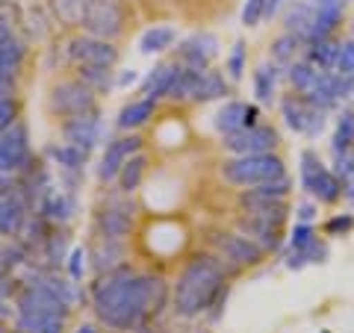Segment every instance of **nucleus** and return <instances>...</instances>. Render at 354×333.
Listing matches in <instances>:
<instances>
[{
    "label": "nucleus",
    "instance_id": "2eb2a0df",
    "mask_svg": "<svg viewBox=\"0 0 354 333\" xmlns=\"http://www.w3.org/2000/svg\"><path fill=\"white\" fill-rule=\"evenodd\" d=\"M174 53H177L174 62L186 65V68H195V71H207L213 65V59L218 57V39L213 32H192L189 39H183L177 44Z\"/></svg>",
    "mask_w": 354,
    "mask_h": 333
},
{
    "label": "nucleus",
    "instance_id": "473e14b6",
    "mask_svg": "<svg viewBox=\"0 0 354 333\" xmlns=\"http://www.w3.org/2000/svg\"><path fill=\"white\" fill-rule=\"evenodd\" d=\"M113 68H95V65H86V68H77V77L92 88V92H109V88H115V80H113Z\"/></svg>",
    "mask_w": 354,
    "mask_h": 333
},
{
    "label": "nucleus",
    "instance_id": "412c9836",
    "mask_svg": "<svg viewBox=\"0 0 354 333\" xmlns=\"http://www.w3.org/2000/svg\"><path fill=\"white\" fill-rule=\"evenodd\" d=\"M177 71H180V62H160V65H153V71H148L145 77H142V95L151 97V101L169 97Z\"/></svg>",
    "mask_w": 354,
    "mask_h": 333
},
{
    "label": "nucleus",
    "instance_id": "7c9ffc66",
    "mask_svg": "<svg viewBox=\"0 0 354 333\" xmlns=\"http://www.w3.org/2000/svg\"><path fill=\"white\" fill-rule=\"evenodd\" d=\"M301 50H304L301 39L292 36V32H281V36L272 41V62L281 65V68H290L295 59H301Z\"/></svg>",
    "mask_w": 354,
    "mask_h": 333
},
{
    "label": "nucleus",
    "instance_id": "c03bdc74",
    "mask_svg": "<svg viewBox=\"0 0 354 333\" xmlns=\"http://www.w3.org/2000/svg\"><path fill=\"white\" fill-rule=\"evenodd\" d=\"M286 3H290V0H266V6H263V18H274V15H281Z\"/></svg>",
    "mask_w": 354,
    "mask_h": 333
},
{
    "label": "nucleus",
    "instance_id": "ddd939ff",
    "mask_svg": "<svg viewBox=\"0 0 354 333\" xmlns=\"http://www.w3.org/2000/svg\"><path fill=\"white\" fill-rule=\"evenodd\" d=\"M278 130L269 127V124H257V127H248V130H239V133H230V136H221V145H225L227 153L234 157H248V153H272L278 148Z\"/></svg>",
    "mask_w": 354,
    "mask_h": 333
},
{
    "label": "nucleus",
    "instance_id": "5fc2aeb1",
    "mask_svg": "<svg viewBox=\"0 0 354 333\" xmlns=\"http://www.w3.org/2000/svg\"><path fill=\"white\" fill-rule=\"evenodd\" d=\"M0 333H9V330H0Z\"/></svg>",
    "mask_w": 354,
    "mask_h": 333
},
{
    "label": "nucleus",
    "instance_id": "f3484780",
    "mask_svg": "<svg viewBox=\"0 0 354 333\" xmlns=\"http://www.w3.org/2000/svg\"><path fill=\"white\" fill-rule=\"evenodd\" d=\"M239 209L251 218H260V221H272V225H281L286 216H290V207H286V201H274V198H260V195H251L242 189L239 195Z\"/></svg>",
    "mask_w": 354,
    "mask_h": 333
},
{
    "label": "nucleus",
    "instance_id": "4be33fe9",
    "mask_svg": "<svg viewBox=\"0 0 354 333\" xmlns=\"http://www.w3.org/2000/svg\"><path fill=\"white\" fill-rule=\"evenodd\" d=\"M278 83H281V65H274V62L257 65L254 74H251V86H254L257 104H274L278 101Z\"/></svg>",
    "mask_w": 354,
    "mask_h": 333
},
{
    "label": "nucleus",
    "instance_id": "4468645a",
    "mask_svg": "<svg viewBox=\"0 0 354 333\" xmlns=\"http://www.w3.org/2000/svg\"><path fill=\"white\" fill-rule=\"evenodd\" d=\"M139 151H142V139L136 136V133L109 139L104 153H101V162H97V180H101V183H113L118 177V171L124 169V162L133 157V153H139Z\"/></svg>",
    "mask_w": 354,
    "mask_h": 333
},
{
    "label": "nucleus",
    "instance_id": "3c124183",
    "mask_svg": "<svg viewBox=\"0 0 354 333\" xmlns=\"http://www.w3.org/2000/svg\"><path fill=\"white\" fill-rule=\"evenodd\" d=\"M0 239H3V227H0Z\"/></svg>",
    "mask_w": 354,
    "mask_h": 333
},
{
    "label": "nucleus",
    "instance_id": "79ce46f5",
    "mask_svg": "<svg viewBox=\"0 0 354 333\" xmlns=\"http://www.w3.org/2000/svg\"><path fill=\"white\" fill-rule=\"evenodd\" d=\"M18 121V101L12 95L9 97H0V130H6L9 124Z\"/></svg>",
    "mask_w": 354,
    "mask_h": 333
},
{
    "label": "nucleus",
    "instance_id": "e433bc0d",
    "mask_svg": "<svg viewBox=\"0 0 354 333\" xmlns=\"http://www.w3.org/2000/svg\"><path fill=\"white\" fill-rule=\"evenodd\" d=\"M18 9L15 3H3L0 6V44H3L6 39H12L15 32H18Z\"/></svg>",
    "mask_w": 354,
    "mask_h": 333
},
{
    "label": "nucleus",
    "instance_id": "9d476101",
    "mask_svg": "<svg viewBox=\"0 0 354 333\" xmlns=\"http://www.w3.org/2000/svg\"><path fill=\"white\" fill-rule=\"evenodd\" d=\"M281 115L286 121V127H290L292 133H298V136H307V139H316L328 124L325 109H319L310 101H304L301 95L281 97Z\"/></svg>",
    "mask_w": 354,
    "mask_h": 333
},
{
    "label": "nucleus",
    "instance_id": "37998d69",
    "mask_svg": "<svg viewBox=\"0 0 354 333\" xmlns=\"http://www.w3.org/2000/svg\"><path fill=\"white\" fill-rule=\"evenodd\" d=\"M354 227V216L351 213H342V216H334L325 225V233L328 236H346V233Z\"/></svg>",
    "mask_w": 354,
    "mask_h": 333
},
{
    "label": "nucleus",
    "instance_id": "9b49d317",
    "mask_svg": "<svg viewBox=\"0 0 354 333\" xmlns=\"http://www.w3.org/2000/svg\"><path fill=\"white\" fill-rule=\"evenodd\" d=\"M30 216L32 209L27 204L24 192L18 189V183L12 177H0V227H3V236L18 239Z\"/></svg>",
    "mask_w": 354,
    "mask_h": 333
},
{
    "label": "nucleus",
    "instance_id": "603ef678",
    "mask_svg": "<svg viewBox=\"0 0 354 333\" xmlns=\"http://www.w3.org/2000/svg\"><path fill=\"white\" fill-rule=\"evenodd\" d=\"M12 333H24V330H18V327H15V330H12Z\"/></svg>",
    "mask_w": 354,
    "mask_h": 333
},
{
    "label": "nucleus",
    "instance_id": "a18cd8bd",
    "mask_svg": "<svg viewBox=\"0 0 354 333\" xmlns=\"http://www.w3.org/2000/svg\"><path fill=\"white\" fill-rule=\"evenodd\" d=\"M295 218L298 221H307V225H310V221L316 218V207L313 204H298L295 207Z\"/></svg>",
    "mask_w": 354,
    "mask_h": 333
},
{
    "label": "nucleus",
    "instance_id": "49530a36",
    "mask_svg": "<svg viewBox=\"0 0 354 333\" xmlns=\"http://www.w3.org/2000/svg\"><path fill=\"white\" fill-rule=\"evenodd\" d=\"M133 83H139V74L130 68V71H121V74H118L115 88H127V86H133Z\"/></svg>",
    "mask_w": 354,
    "mask_h": 333
},
{
    "label": "nucleus",
    "instance_id": "c756f323",
    "mask_svg": "<svg viewBox=\"0 0 354 333\" xmlns=\"http://www.w3.org/2000/svg\"><path fill=\"white\" fill-rule=\"evenodd\" d=\"M307 195L313 198V201H319V204H337L342 198V183H339V177L334 174V169H325L322 174H319L316 180L310 183Z\"/></svg>",
    "mask_w": 354,
    "mask_h": 333
},
{
    "label": "nucleus",
    "instance_id": "c9c22d12",
    "mask_svg": "<svg viewBox=\"0 0 354 333\" xmlns=\"http://www.w3.org/2000/svg\"><path fill=\"white\" fill-rule=\"evenodd\" d=\"M225 71H227V80H242V74L248 71V53H245V41H234L227 59H225Z\"/></svg>",
    "mask_w": 354,
    "mask_h": 333
},
{
    "label": "nucleus",
    "instance_id": "dca6fc26",
    "mask_svg": "<svg viewBox=\"0 0 354 333\" xmlns=\"http://www.w3.org/2000/svg\"><path fill=\"white\" fill-rule=\"evenodd\" d=\"M213 124H216V130L221 133V136H230V133L257 127L260 124V106L257 104H245V101H227L216 113Z\"/></svg>",
    "mask_w": 354,
    "mask_h": 333
},
{
    "label": "nucleus",
    "instance_id": "72a5a7b5",
    "mask_svg": "<svg viewBox=\"0 0 354 333\" xmlns=\"http://www.w3.org/2000/svg\"><path fill=\"white\" fill-rule=\"evenodd\" d=\"M198 77H201V71L180 65V71H177L174 83H171V92H169L171 101H192V92H195V86H198Z\"/></svg>",
    "mask_w": 354,
    "mask_h": 333
},
{
    "label": "nucleus",
    "instance_id": "aec40b11",
    "mask_svg": "<svg viewBox=\"0 0 354 333\" xmlns=\"http://www.w3.org/2000/svg\"><path fill=\"white\" fill-rule=\"evenodd\" d=\"M36 216L48 218L50 225H68V221L77 216V198L74 192H68V189H53V192L44 198V204L36 209Z\"/></svg>",
    "mask_w": 354,
    "mask_h": 333
},
{
    "label": "nucleus",
    "instance_id": "c85d7f7f",
    "mask_svg": "<svg viewBox=\"0 0 354 333\" xmlns=\"http://www.w3.org/2000/svg\"><path fill=\"white\" fill-rule=\"evenodd\" d=\"M145 171H148V157L145 153H133V157L124 162V169L118 171V177H115V183H118V189L124 195H133L136 189L142 186V180H145Z\"/></svg>",
    "mask_w": 354,
    "mask_h": 333
},
{
    "label": "nucleus",
    "instance_id": "a211bd4d",
    "mask_svg": "<svg viewBox=\"0 0 354 333\" xmlns=\"http://www.w3.org/2000/svg\"><path fill=\"white\" fill-rule=\"evenodd\" d=\"M239 233H245L251 242H257V245L263 248V254L281 251V245H283V227L272 225V221H260V218L242 216L239 218Z\"/></svg>",
    "mask_w": 354,
    "mask_h": 333
},
{
    "label": "nucleus",
    "instance_id": "39448f33",
    "mask_svg": "<svg viewBox=\"0 0 354 333\" xmlns=\"http://www.w3.org/2000/svg\"><path fill=\"white\" fill-rule=\"evenodd\" d=\"M216 257L227 265V269H254L263 263V248L257 242H251L245 233H234V230H216L209 236Z\"/></svg>",
    "mask_w": 354,
    "mask_h": 333
},
{
    "label": "nucleus",
    "instance_id": "b1692460",
    "mask_svg": "<svg viewBox=\"0 0 354 333\" xmlns=\"http://www.w3.org/2000/svg\"><path fill=\"white\" fill-rule=\"evenodd\" d=\"M310 27H313V3L310 0H290L283 6V32H292L307 41Z\"/></svg>",
    "mask_w": 354,
    "mask_h": 333
},
{
    "label": "nucleus",
    "instance_id": "58836bf2",
    "mask_svg": "<svg viewBox=\"0 0 354 333\" xmlns=\"http://www.w3.org/2000/svg\"><path fill=\"white\" fill-rule=\"evenodd\" d=\"M334 71H337V74H354V39L339 41Z\"/></svg>",
    "mask_w": 354,
    "mask_h": 333
},
{
    "label": "nucleus",
    "instance_id": "6e6552de",
    "mask_svg": "<svg viewBox=\"0 0 354 333\" xmlns=\"http://www.w3.org/2000/svg\"><path fill=\"white\" fill-rule=\"evenodd\" d=\"M133 221H136V207H133L130 195H109L106 201L101 204V209L95 213V227L97 236L106 239H118L124 242L133 230Z\"/></svg>",
    "mask_w": 354,
    "mask_h": 333
},
{
    "label": "nucleus",
    "instance_id": "f8f14e48",
    "mask_svg": "<svg viewBox=\"0 0 354 333\" xmlns=\"http://www.w3.org/2000/svg\"><path fill=\"white\" fill-rule=\"evenodd\" d=\"M62 142L80 148L83 153L92 157V151L104 142V118H101V109H92V113H83V115H71L62 121Z\"/></svg>",
    "mask_w": 354,
    "mask_h": 333
},
{
    "label": "nucleus",
    "instance_id": "f03ea898",
    "mask_svg": "<svg viewBox=\"0 0 354 333\" xmlns=\"http://www.w3.org/2000/svg\"><path fill=\"white\" fill-rule=\"evenodd\" d=\"M227 265L216 254H195L171 286V310L180 318L207 316L227 301Z\"/></svg>",
    "mask_w": 354,
    "mask_h": 333
},
{
    "label": "nucleus",
    "instance_id": "a19ab883",
    "mask_svg": "<svg viewBox=\"0 0 354 333\" xmlns=\"http://www.w3.org/2000/svg\"><path fill=\"white\" fill-rule=\"evenodd\" d=\"M263 6H266V0H245V6H242V24L257 27L263 21Z\"/></svg>",
    "mask_w": 354,
    "mask_h": 333
},
{
    "label": "nucleus",
    "instance_id": "0eeeda50",
    "mask_svg": "<svg viewBox=\"0 0 354 333\" xmlns=\"http://www.w3.org/2000/svg\"><path fill=\"white\" fill-rule=\"evenodd\" d=\"M32 162L30 130L24 121H15L6 130H0V177H18Z\"/></svg>",
    "mask_w": 354,
    "mask_h": 333
},
{
    "label": "nucleus",
    "instance_id": "6ab92c4d",
    "mask_svg": "<svg viewBox=\"0 0 354 333\" xmlns=\"http://www.w3.org/2000/svg\"><path fill=\"white\" fill-rule=\"evenodd\" d=\"M86 257H88V263H92L95 274H106V272L118 269V265H124V263H121V260H124V242L97 236L92 245H88Z\"/></svg>",
    "mask_w": 354,
    "mask_h": 333
},
{
    "label": "nucleus",
    "instance_id": "a878e982",
    "mask_svg": "<svg viewBox=\"0 0 354 333\" xmlns=\"http://www.w3.org/2000/svg\"><path fill=\"white\" fill-rule=\"evenodd\" d=\"M337 50H339V41H337V39H316V41H304L301 59H307V62L313 65V68H319V71H334Z\"/></svg>",
    "mask_w": 354,
    "mask_h": 333
},
{
    "label": "nucleus",
    "instance_id": "4c0bfd02",
    "mask_svg": "<svg viewBox=\"0 0 354 333\" xmlns=\"http://www.w3.org/2000/svg\"><path fill=\"white\" fill-rule=\"evenodd\" d=\"M334 174L339 177V183H354V148L351 151H342L334 157Z\"/></svg>",
    "mask_w": 354,
    "mask_h": 333
},
{
    "label": "nucleus",
    "instance_id": "393cba45",
    "mask_svg": "<svg viewBox=\"0 0 354 333\" xmlns=\"http://www.w3.org/2000/svg\"><path fill=\"white\" fill-rule=\"evenodd\" d=\"M227 95H230V80L225 74L207 68V71H201V77H198L192 101L195 104H213V101H221V97H227Z\"/></svg>",
    "mask_w": 354,
    "mask_h": 333
},
{
    "label": "nucleus",
    "instance_id": "09e8293b",
    "mask_svg": "<svg viewBox=\"0 0 354 333\" xmlns=\"http://www.w3.org/2000/svg\"><path fill=\"white\" fill-rule=\"evenodd\" d=\"M77 333H97V327L95 325H80V327H77Z\"/></svg>",
    "mask_w": 354,
    "mask_h": 333
},
{
    "label": "nucleus",
    "instance_id": "8fccbe9b",
    "mask_svg": "<svg viewBox=\"0 0 354 333\" xmlns=\"http://www.w3.org/2000/svg\"><path fill=\"white\" fill-rule=\"evenodd\" d=\"M3 3H12V0H0V6H3Z\"/></svg>",
    "mask_w": 354,
    "mask_h": 333
},
{
    "label": "nucleus",
    "instance_id": "ea45409f",
    "mask_svg": "<svg viewBox=\"0 0 354 333\" xmlns=\"http://www.w3.org/2000/svg\"><path fill=\"white\" fill-rule=\"evenodd\" d=\"M86 248H74L71 254H68V260H65V265H68V277L71 280H77L80 283L83 280V274H86Z\"/></svg>",
    "mask_w": 354,
    "mask_h": 333
},
{
    "label": "nucleus",
    "instance_id": "f704fd0d",
    "mask_svg": "<svg viewBox=\"0 0 354 333\" xmlns=\"http://www.w3.org/2000/svg\"><path fill=\"white\" fill-rule=\"evenodd\" d=\"M50 12L53 18L65 27H77L80 30V18H83V0H50Z\"/></svg>",
    "mask_w": 354,
    "mask_h": 333
},
{
    "label": "nucleus",
    "instance_id": "7ed1b4c3",
    "mask_svg": "<svg viewBox=\"0 0 354 333\" xmlns=\"http://www.w3.org/2000/svg\"><path fill=\"white\" fill-rule=\"evenodd\" d=\"M286 174V165L278 153H248V157H230L221 165L225 183L236 189H251Z\"/></svg>",
    "mask_w": 354,
    "mask_h": 333
},
{
    "label": "nucleus",
    "instance_id": "20e7f679",
    "mask_svg": "<svg viewBox=\"0 0 354 333\" xmlns=\"http://www.w3.org/2000/svg\"><path fill=\"white\" fill-rule=\"evenodd\" d=\"M127 24L124 0H83V18L80 30L86 36L115 41Z\"/></svg>",
    "mask_w": 354,
    "mask_h": 333
},
{
    "label": "nucleus",
    "instance_id": "864d4df0",
    "mask_svg": "<svg viewBox=\"0 0 354 333\" xmlns=\"http://www.w3.org/2000/svg\"><path fill=\"white\" fill-rule=\"evenodd\" d=\"M351 39H354V27H351Z\"/></svg>",
    "mask_w": 354,
    "mask_h": 333
},
{
    "label": "nucleus",
    "instance_id": "5701e85b",
    "mask_svg": "<svg viewBox=\"0 0 354 333\" xmlns=\"http://www.w3.org/2000/svg\"><path fill=\"white\" fill-rule=\"evenodd\" d=\"M153 113H157V101H151V97H136V101H130V104L121 106V113L115 118V127L121 133L139 130V127H145L148 121L153 118Z\"/></svg>",
    "mask_w": 354,
    "mask_h": 333
},
{
    "label": "nucleus",
    "instance_id": "1a4fd4ad",
    "mask_svg": "<svg viewBox=\"0 0 354 333\" xmlns=\"http://www.w3.org/2000/svg\"><path fill=\"white\" fill-rule=\"evenodd\" d=\"M48 106H50L53 115L71 118V115H83V113L97 109V97H95L92 88L80 80V77H74V80H59L57 86L50 88Z\"/></svg>",
    "mask_w": 354,
    "mask_h": 333
},
{
    "label": "nucleus",
    "instance_id": "bb28decb",
    "mask_svg": "<svg viewBox=\"0 0 354 333\" xmlns=\"http://www.w3.org/2000/svg\"><path fill=\"white\" fill-rule=\"evenodd\" d=\"M24 62H27V39L21 36V32H15L12 39H6L0 44V68L12 77V80H18Z\"/></svg>",
    "mask_w": 354,
    "mask_h": 333
},
{
    "label": "nucleus",
    "instance_id": "cd10ccee",
    "mask_svg": "<svg viewBox=\"0 0 354 333\" xmlns=\"http://www.w3.org/2000/svg\"><path fill=\"white\" fill-rule=\"evenodd\" d=\"M174 41H177V30L174 27H169V24H153V27H148L145 32H142L139 50L145 53V57H153V53L171 50Z\"/></svg>",
    "mask_w": 354,
    "mask_h": 333
},
{
    "label": "nucleus",
    "instance_id": "2f4dec72",
    "mask_svg": "<svg viewBox=\"0 0 354 333\" xmlns=\"http://www.w3.org/2000/svg\"><path fill=\"white\" fill-rule=\"evenodd\" d=\"M351 148H354V109H342L337 118V127H334V139H330V151L337 157V153L351 151Z\"/></svg>",
    "mask_w": 354,
    "mask_h": 333
},
{
    "label": "nucleus",
    "instance_id": "de8ad7c7",
    "mask_svg": "<svg viewBox=\"0 0 354 333\" xmlns=\"http://www.w3.org/2000/svg\"><path fill=\"white\" fill-rule=\"evenodd\" d=\"M12 86H15V80L9 77L3 68H0V97H9L12 95Z\"/></svg>",
    "mask_w": 354,
    "mask_h": 333
},
{
    "label": "nucleus",
    "instance_id": "f257e3e1",
    "mask_svg": "<svg viewBox=\"0 0 354 333\" xmlns=\"http://www.w3.org/2000/svg\"><path fill=\"white\" fill-rule=\"evenodd\" d=\"M92 310L113 330H142L171 301V289L160 274L136 272L130 265L97 274L92 283Z\"/></svg>",
    "mask_w": 354,
    "mask_h": 333
},
{
    "label": "nucleus",
    "instance_id": "423d86ee",
    "mask_svg": "<svg viewBox=\"0 0 354 333\" xmlns=\"http://www.w3.org/2000/svg\"><path fill=\"white\" fill-rule=\"evenodd\" d=\"M65 62L74 65V68H86V65H95V68H115L118 62V48L115 41L106 39H95V36H74L65 41Z\"/></svg>",
    "mask_w": 354,
    "mask_h": 333
}]
</instances>
